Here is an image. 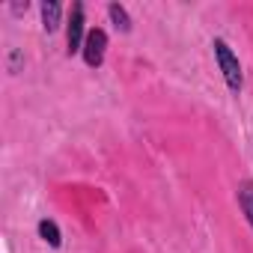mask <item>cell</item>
<instances>
[{
	"mask_svg": "<svg viewBox=\"0 0 253 253\" xmlns=\"http://www.w3.org/2000/svg\"><path fill=\"white\" fill-rule=\"evenodd\" d=\"M42 12V30L45 33H57L60 24H63V3H57V0H45V3L39 6Z\"/></svg>",
	"mask_w": 253,
	"mask_h": 253,
	"instance_id": "cell-4",
	"label": "cell"
},
{
	"mask_svg": "<svg viewBox=\"0 0 253 253\" xmlns=\"http://www.w3.org/2000/svg\"><path fill=\"white\" fill-rule=\"evenodd\" d=\"M104 54H107V33H104L101 27H92V30L86 33V42H84L81 57H84V63H86L89 69H98V66L104 63Z\"/></svg>",
	"mask_w": 253,
	"mask_h": 253,
	"instance_id": "cell-3",
	"label": "cell"
},
{
	"mask_svg": "<svg viewBox=\"0 0 253 253\" xmlns=\"http://www.w3.org/2000/svg\"><path fill=\"white\" fill-rule=\"evenodd\" d=\"M107 18L113 21L116 30L131 33V15H128V9H125L122 3H107Z\"/></svg>",
	"mask_w": 253,
	"mask_h": 253,
	"instance_id": "cell-7",
	"label": "cell"
},
{
	"mask_svg": "<svg viewBox=\"0 0 253 253\" xmlns=\"http://www.w3.org/2000/svg\"><path fill=\"white\" fill-rule=\"evenodd\" d=\"M24 9H27V3H12V12H15V15H21Z\"/></svg>",
	"mask_w": 253,
	"mask_h": 253,
	"instance_id": "cell-9",
	"label": "cell"
},
{
	"mask_svg": "<svg viewBox=\"0 0 253 253\" xmlns=\"http://www.w3.org/2000/svg\"><path fill=\"white\" fill-rule=\"evenodd\" d=\"M36 232H39V238H42L48 247H54V250H60V247H63V232H60L57 220H51V217H42V220L36 223Z\"/></svg>",
	"mask_w": 253,
	"mask_h": 253,
	"instance_id": "cell-6",
	"label": "cell"
},
{
	"mask_svg": "<svg viewBox=\"0 0 253 253\" xmlns=\"http://www.w3.org/2000/svg\"><path fill=\"white\" fill-rule=\"evenodd\" d=\"M235 200H238V209H241L244 220H247L250 229H253V179H241V182H238Z\"/></svg>",
	"mask_w": 253,
	"mask_h": 253,
	"instance_id": "cell-5",
	"label": "cell"
},
{
	"mask_svg": "<svg viewBox=\"0 0 253 253\" xmlns=\"http://www.w3.org/2000/svg\"><path fill=\"white\" fill-rule=\"evenodd\" d=\"M86 9L84 3H75L72 12H69V24H66V51L69 54H81L84 51V42H86Z\"/></svg>",
	"mask_w": 253,
	"mask_h": 253,
	"instance_id": "cell-2",
	"label": "cell"
},
{
	"mask_svg": "<svg viewBox=\"0 0 253 253\" xmlns=\"http://www.w3.org/2000/svg\"><path fill=\"white\" fill-rule=\"evenodd\" d=\"M211 51H214V63L223 75V84L229 86V92H241L244 89V72H241V63H238V54L229 48L226 39H211Z\"/></svg>",
	"mask_w": 253,
	"mask_h": 253,
	"instance_id": "cell-1",
	"label": "cell"
},
{
	"mask_svg": "<svg viewBox=\"0 0 253 253\" xmlns=\"http://www.w3.org/2000/svg\"><path fill=\"white\" fill-rule=\"evenodd\" d=\"M21 66H24V57H21V51H9V60H6V69H9V75H18L21 72Z\"/></svg>",
	"mask_w": 253,
	"mask_h": 253,
	"instance_id": "cell-8",
	"label": "cell"
}]
</instances>
